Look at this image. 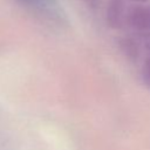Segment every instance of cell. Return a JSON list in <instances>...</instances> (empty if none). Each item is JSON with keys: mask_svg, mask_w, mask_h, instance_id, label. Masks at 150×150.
Listing matches in <instances>:
<instances>
[{"mask_svg": "<svg viewBox=\"0 0 150 150\" xmlns=\"http://www.w3.org/2000/svg\"><path fill=\"white\" fill-rule=\"evenodd\" d=\"M127 20L134 29L150 32V5L136 6L129 12Z\"/></svg>", "mask_w": 150, "mask_h": 150, "instance_id": "1", "label": "cell"}, {"mask_svg": "<svg viewBox=\"0 0 150 150\" xmlns=\"http://www.w3.org/2000/svg\"><path fill=\"white\" fill-rule=\"evenodd\" d=\"M141 75H142V80H143L144 84L150 88V57H148L144 61V63L142 66Z\"/></svg>", "mask_w": 150, "mask_h": 150, "instance_id": "2", "label": "cell"}, {"mask_svg": "<svg viewBox=\"0 0 150 150\" xmlns=\"http://www.w3.org/2000/svg\"><path fill=\"white\" fill-rule=\"evenodd\" d=\"M25 2H28V4H39V2H43L46 0H23Z\"/></svg>", "mask_w": 150, "mask_h": 150, "instance_id": "3", "label": "cell"}, {"mask_svg": "<svg viewBox=\"0 0 150 150\" xmlns=\"http://www.w3.org/2000/svg\"><path fill=\"white\" fill-rule=\"evenodd\" d=\"M132 1H136V2H145L148 0H132Z\"/></svg>", "mask_w": 150, "mask_h": 150, "instance_id": "4", "label": "cell"}]
</instances>
